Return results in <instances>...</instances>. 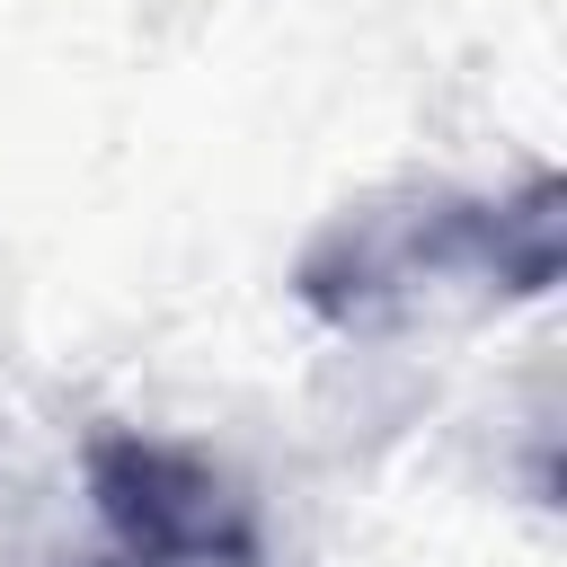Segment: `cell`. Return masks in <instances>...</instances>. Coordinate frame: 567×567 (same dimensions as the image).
Returning <instances> with one entry per match:
<instances>
[{
  "instance_id": "1",
  "label": "cell",
  "mask_w": 567,
  "mask_h": 567,
  "mask_svg": "<svg viewBox=\"0 0 567 567\" xmlns=\"http://www.w3.org/2000/svg\"><path fill=\"white\" fill-rule=\"evenodd\" d=\"M89 496L133 567H248V549H257L239 487L177 443L106 434L89 452Z\"/></svg>"
}]
</instances>
